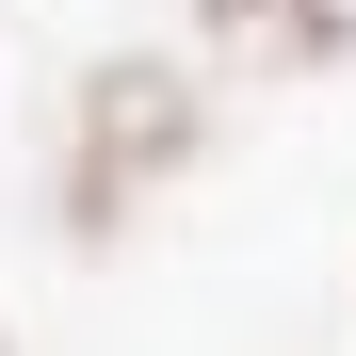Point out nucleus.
<instances>
[{"label": "nucleus", "mask_w": 356, "mask_h": 356, "mask_svg": "<svg viewBox=\"0 0 356 356\" xmlns=\"http://www.w3.org/2000/svg\"><path fill=\"white\" fill-rule=\"evenodd\" d=\"M195 162H211V65L195 49H97L65 81V195H49V227L65 243H130V211L178 195Z\"/></svg>", "instance_id": "obj_1"}, {"label": "nucleus", "mask_w": 356, "mask_h": 356, "mask_svg": "<svg viewBox=\"0 0 356 356\" xmlns=\"http://www.w3.org/2000/svg\"><path fill=\"white\" fill-rule=\"evenodd\" d=\"M178 33L227 81H340L356 65V0H178Z\"/></svg>", "instance_id": "obj_2"}]
</instances>
